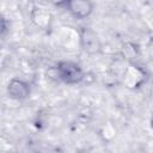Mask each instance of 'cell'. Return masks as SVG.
Returning a JSON list of instances; mask_svg holds the SVG:
<instances>
[{"label":"cell","instance_id":"obj_1","mask_svg":"<svg viewBox=\"0 0 153 153\" xmlns=\"http://www.w3.org/2000/svg\"><path fill=\"white\" fill-rule=\"evenodd\" d=\"M56 74L66 84H76L84 78L81 67L73 61H61L56 66Z\"/></svg>","mask_w":153,"mask_h":153},{"label":"cell","instance_id":"obj_2","mask_svg":"<svg viewBox=\"0 0 153 153\" xmlns=\"http://www.w3.org/2000/svg\"><path fill=\"white\" fill-rule=\"evenodd\" d=\"M65 4L68 12L78 19L88 17L93 10V4L91 0H65Z\"/></svg>","mask_w":153,"mask_h":153},{"label":"cell","instance_id":"obj_3","mask_svg":"<svg viewBox=\"0 0 153 153\" xmlns=\"http://www.w3.org/2000/svg\"><path fill=\"white\" fill-rule=\"evenodd\" d=\"M7 91H8V94L12 98L18 99V100L25 99L30 93L29 85L26 82H24L23 80H20V79H12L8 84Z\"/></svg>","mask_w":153,"mask_h":153},{"label":"cell","instance_id":"obj_4","mask_svg":"<svg viewBox=\"0 0 153 153\" xmlns=\"http://www.w3.org/2000/svg\"><path fill=\"white\" fill-rule=\"evenodd\" d=\"M151 126H152V128H153V115H152V118H151Z\"/></svg>","mask_w":153,"mask_h":153}]
</instances>
